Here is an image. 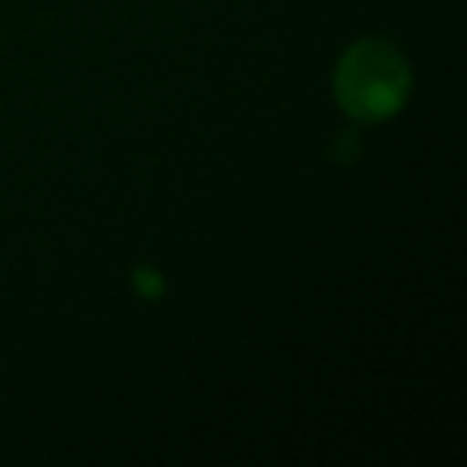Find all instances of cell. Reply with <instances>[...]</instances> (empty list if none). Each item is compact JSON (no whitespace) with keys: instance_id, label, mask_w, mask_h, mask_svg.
<instances>
[{"instance_id":"obj_1","label":"cell","mask_w":467,"mask_h":467,"mask_svg":"<svg viewBox=\"0 0 467 467\" xmlns=\"http://www.w3.org/2000/svg\"><path fill=\"white\" fill-rule=\"evenodd\" d=\"M413 74L394 46L381 39L356 42L339 58L333 93L339 109L356 122H384L397 116L410 99Z\"/></svg>"},{"instance_id":"obj_2","label":"cell","mask_w":467,"mask_h":467,"mask_svg":"<svg viewBox=\"0 0 467 467\" xmlns=\"http://www.w3.org/2000/svg\"><path fill=\"white\" fill-rule=\"evenodd\" d=\"M131 282H135V292L144 295V298H161L163 295V279L154 269H138V273L131 275Z\"/></svg>"}]
</instances>
